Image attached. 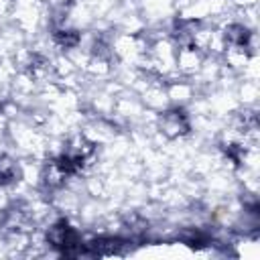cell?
<instances>
[{
	"mask_svg": "<svg viewBox=\"0 0 260 260\" xmlns=\"http://www.w3.org/2000/svg\"><path fill=\"white\" fill-rule=\"evenodd\" d=\"M191 114L187 108H179V106H169L167 110H162L160 114H156V124H154V132H158L165 140L169 142H177V140H185L193 134V126H191Z\"/></svg>",
	"mask_w": 260,
	"mask_h": 260,
	"instance_id": "6da1fadb",
	"label": "cell"
},
{
	"mask_svg": "<svg viewBox=\"0 0 260 260\" xmlns=\"http://www.w3.org/2000/svg\"><path fill=\"white\" fill-rule=\"evenodd\" d=\"M136 95H138L140 104H142L146 110L154 112V114H160L162 110H167V108L171 106L169 95H167L165 81H160V79L148 77V81L142 85V89H140Z\"/></svg>",
	"mask_w": 260,
	"mask_h": 260,
	"instance_id": "7a4b0ae2",
	"label": "cell"
},
{
	"mask_svg": "<svg viewBox=\"0 0 260 260\" xmlns=\"http://www.w3.org/2000/svg\"><path fill=\"white\" fill-rule=\"evenodd\" d=\"M205 61V55L195 49L193 45H181L177 47V53H175V69L181 77H187V79H193L201 65Z\"/></svg>",
	"mask_w": 260,
	"mask_h": 260,
	"instance_id": "3957f363",
	"label": "cell"
},
{
	"mask_svg": "<svg viewBox=\"0 0 260 260\" xmlns=\"http://www.w3.org/2000/svg\"><path fill=\"white\" fill-rule=\"evenodd\" d=\"M165 87H167V95H169L171 106H179V108H187L199 95L195 83L187 77H175V79L167 81Z\"/></svg>",
	"mask_w": 260,
	"mask_h": 260,
	"instance_id": "277c9868",
	"label": "cell"
},
{
	"mask_svg": "<svg viewBox=\"0 0 260 260\" xmlns=\"http://www.w3.org/2000/svg\"><path fill=\"white\" fill-rule=\"evenodd\" d=\"M234 93H236V100H238L240 108H254V106H258V98H260L258 81L238 79V83L234 87Z\"/></svg>",
	"mask_w": 260,
	"mask_h": 260,
	"instance_id": "5b68a950",
	"label": "cell"
},
{
	"mask_svg": "<svg viewBox=\"0 0 260 260\" xmlns=\"http://www.w3.org/2000/svg\"><path fill=\"white\" fill-rule=\"evenodd\" d=\"M14 10V0H0V22L8 20Z\"/></svg>",
	"mask_w": 260,
	"mask_h": 260,
	"instance_id": "8992f818",
	"label": "cell"
},
{
	"mask_svg": "<svg viewBox=\"0 0 260 260\" xmlns=\"http://www.w3.org/2000/svg\"><path fill=\"white\" fill-rule=\"evenodd\" d=\"M230 4H232L234 10H242V8L258 6V0H230Z\"/></svg>",
	"mask_w": 260,
	"mask_h": 260,
	"instance_id": "52a82bcc",
	"label": "cell"
}]
</instances>
